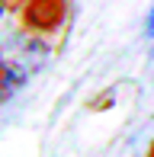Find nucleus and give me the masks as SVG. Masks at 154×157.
<instances>
[{"mask_svg":"<svg viewBox=\"0 0 154 157\" xmlns=\"http://www.w3.org/2000/svg\"><path fill=\"white\" fill-rule=\"evenodd\" d=\"M148 157H154V144H151V151H148Z\"/></svg>","mask_w":154,"mask_h":157,"instance_id":"nucleus-5","label":"nucleus"},{"mask_svg":"<svg viewBox=\"0 0 154 157\" xmlns=\"http://www.w3.org/2000/svg\"><path fill=\"white\" fill-rule=\"evenodd\" d=\"M67 16V0H26L23 26L29 32H55Z\"/></svg>","mask_w":154,"mask_h":157,"instance_id":"nucleus-1","label":"nucleus"},{"mask_svg":"<svg viewBox=\"0 0 154 157\" xmlns=\"http://www.w3.org/2000/svg\"><path fill=\"white\" fill-rule=\"evenodd\" d=\"M26 80V67H19L16 61H3V99H10L19 90V83Z\"/></svg>","mask_w":154,"mask_h":157,"instance_id":"nucleus-2","label":"nucleus"},{"mask_svg":"<svg viewBox=\"0 0 154 157\" xmlns=\"http://www.w3.org/2000/svg\"><path fill=\"white\" fill-rule=\"evenodd\" d=\"M144 32L154 35V6H151V13H148V26H144Z\"/></svg>","mask_w":154,"mask_h":157,"instance_id":"nucleus-3","label":"nucleus"},{"mask_svg":"<svg viewBox=\"0 0 154 157\" xmlns=\"http://www.w3.org/2000/svg\"><path fill=\"white\" fill-rule=\"evenodd\" d=\"M3 3H6V6H13V3H16V0H3Z\"/></svg>","mask_w":154,"mask_h":157,"instance_id":"nucleus-4","label":"nucleus"}]
</instances>
